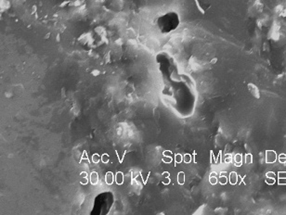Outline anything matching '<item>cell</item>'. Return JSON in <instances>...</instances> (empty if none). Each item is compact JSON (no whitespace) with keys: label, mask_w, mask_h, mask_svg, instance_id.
Returning <instances> with one entry per match:
<instances>
[]
</instances>
